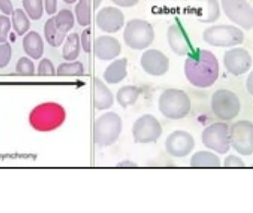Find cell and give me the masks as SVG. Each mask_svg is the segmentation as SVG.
Returning a JSON list of instances; mask_svg holds the SVG:
<instances>
[{
    "instance_id": "cell-45",
    "label": "cell",
    "mask_w": 253,
    "mask_h": 213,
    "mask_svg": "<svg viewBox=\"0 0 253 213\" xmlns=\"http://www.w3.org/2000/svg\"></svg>"
},
{
    "instance_id": "cell-38",
    "label": "cell",
    "mask_w": 253,
    "mask_h": 213,
    "mask_svg": "<svg viewBox=\"0 0 253 213\" xmlns=\"http://www.w3.org/2000/svg\"><path fill=\"white\" fill-rule=\"evenodd\" d=\"M0 10L6 15L13 13V4L10 0H0Z\"/></svg>"
},
{
    "instance_id": "cell-10",
    "label": "cell",
    "mask_w": 253,
    "mask_h": 213,
    "mask_svg": "<svg viewBox=\"0 0 253 213\" xmlns=\"http://www.w3.org/2000/svg\"><path fill=\"white\" fill-rule=\"evenodd\" d=\"M163 132L162 125L153 115L145 114L134 122L132 132L134 141L138 144H150L158 141Z\"/></svg>"
},
{
    "instance_id": "cell-16",
    "label": "cell",
    "mask_w": 253,
    "mask_h": 213,
    "mask_svg": "<svg viewBox=\"0 0 253 213\" xmlns=\"http://www.w3.org/2000/svg\"><path fill=\"white\" fill-rule=\"evenodd\" d=\"M167 40L172 51L178 56H187L193 50L190 37L181 24L169 25L167 31Z\"/></svg>"
},
{
    "instance_id": "cell-36",
    "label": "cell",
    "mask_w": 253,
    "mask_h": 213,
    "mask_svg": "<svg viewBox=\"0 0 253 213\" xmlns=\"http://www.w3.org/2000/svg\"><path fill=\"white\" fill-rule=\"evenodd\" d=\"M225 168H245V164L241 158L233 155L226 157L224 162Z\"/></svg>"
},
{
    "instance_id": "cell-20",
    "label": "cell",
    "mask_w": 253,
    "mask_h": 213,
    "mask_svg": "<svg viewBox=\"0 0 253 213\" xmlns=\"http://www.w3.org/2000/svg\"><path fill=\"white\" fill-rule=\"evenodd\" d=\"M199 4L198 20L202 23H213L221 16V8L218 0H197Z\"/></svg>"
},
{
    "instance_id": "cell-2",
    "label": "cell",
    "mask_w": 253,
    "mask_h": 213,
    "mask_svg": "<svg viewBox=\"0 0 253 213\" xmlns=\"http://www.w3.org/2000/svg\"><path fill=\"white\" fill-rule=\"evenodd\" d=\"M65 108L55 102H46L34 108L30 114L29 121L33 128L41 132L54 130L65 122Z\"/></svg>"
},
{
    "instance_id": "cell-8",
    "label": "cell",
    "mask_w": 253,
    "mask_h": 213,
    "mask_svg": "<svg viewBox=\"0 0 253 213\" xmlns=\"http://www.w3.org/2000/svg\"><path fill=\"white\" fill-rule=\"evenodd\" d=\"M202 142L207 148L221 155L230 150V129L227 124L216 122L205 128L202 132Z\"/></svg>"
},
{
    "instance_id": "cell-33",
    "label": "cell",
    "mask_w": 253,
    "mask_h": 213,
    "mask_svg": "<svg viewBox=\"0 0 253 213\" xmlns=\"http://www.w3.org/2000/svg\"><path fill=\"white\" fill-rule=\"evenodd\" d=\"M12 50L8 43L0 44V68L8 65L11 58Z\"/></svg>"
},
{
    "instance_id": "cell-9",
    "label": "cell",
    "mask_w": 253,
    "mask_h": 213,
    "mask_svg": "<svg viewBox=\"0 0 253 213\" xmlns=\"http://www.w3.org/2000/svg\"><path fill=\"white\" fill-rule=\"evenodd\" d=\"M227 17L245 31L253 29V7L247 0H221Z\"/></svg>"
},
{
    "instance_id": "cell-29",
    "label": "cell",
    "mask_w": 253,
    "mask_h": 213,
    "mask_svg": "<svg viewBox=\"0 0 253 213\" xmlns=\"http://www.w3.org/2000/svg\"><path fill=\"white\" fill-rule=\"evenodd\" d=\"M12 23L15 32L18 36H23L31 27L28 16L24 13L22 9H16L12 13Z\"/></svg>"
},
{
    "instance_id": "cell-17",
    "label": "cell",
    "mask_w": 253,
    "mask_h": 213,
    "mask_svg": "<svg viewBox=\"0 0 253 213\" xmlns=\"http://www.w3.org/2000/svg\"><path fill=\"white\" fill-rule=\"evenodd\" d=\"M121 52L120 41L111 36H99L93 44V53L99 60H113L118 57Z\"/></svg>"
},
{
    "instance_id": "cell-23",
    "label": "cell",
    "mask_w": 253,
    "mask_h": 213,
    "mask_svg": "<svg viewBox=\"0 0 253 213\" xmlns=\"http://www.w3.org/2000/svg\"><path fill=\"white\" fill-rule=\"evenodd\" d=\"M192 168H220L221 161L219 158L208 151H199L195 153L190 159Z\"/></svg>"
},
{
    "instance_id": "cell-13",
    "label": "cell",
    "mask_w": 253,
    "mask_h": 213,
    "mask_svg": "<svg viewBox=\"0 0 253 213\" xmlns=\"http://www.w3.org/2000/svg\"><path fill=\"white\" fill-rule=\"evenodd\" d=\"M224 65L230 74L236 77L243 75L252 67V56L242 47L230 49L224 53Z\"/></svg>"
},
{
    "instance_id": "cell-26",
    "label": "cell",
    "mask_w": 253,
    "mask_h": 213,
    "mask_svg": "<svg viewBox=\"0 0 253 213\" xmlns=\"http://www.w3.org/2000/svg\"><path fill=\"white\" fill-rule=\"evenodd\" d=\"M75 13L79 25L89 26L91 23V0H79L75 7Z\"/></svg>"
},
{
    "instance_id": "cell-5",
    "label": "cell",
    "mask_w": 253,
    "mask_h": 213,
    "mask_svg": "<svg viewBox=\"0 0 253 213\" xmlns=\"http://www.w3.org/2000/svg\"><path fill=\"white\" fill-rule=\"evenodd\" d=\"M123 39L125 43L132 50H144L153 44L155 31L153 25L142 19H132L126 22Z\"/></svg>"
},
{
    "instance_id": "cell-43",
    "label": "cell",
    "mask_w": 253,
    "mask_h": 213,
    "mask_svg": "<svg viewBox=\"0 0 253 213\" xmlns=\"http://www.w3.org/2000/svg\"><path fill=\"white\" fill-rule=\"evenodd\" d=\"M77 1V0H63L64 2L68 4H74V3H75Z\"/></svg>"
},
{
    "instance_id": "cell-41",
    "label": "cell",
    "mask_w": 253,
    "mask_h": 213,
    "mask_svg": "<svg viewBox=\"0 0 253 213\" xmlns=\"http://www.w3.org/2000/svg\"><path fill=\"white\" fill-rule=\"evenodd\" d=\"M117 168H137L138 165L129 160H125L117 164Z\"/></svg>"
},
{
    "instance_id": "cell-21",
    "label": "cell",
    "mask_w": 253,
    "mask_h": 213,
    "mask_svg": "<svg viewBox=\"0 0 253 213\" xmlns=\"http://www.w3.org/2000/svg\"><path fill=\"white\" fill-rule=\"evenodd\" d=\"M22 46L25 53L36 60L40 59L44 53V42L36 31H31L25 36Z\"/></svg>"
},
{
    "instance_id": "cell-4",
    "label": "cell",
    "mask_w": 253,
    "mask_h": 213,
    "mask_svg": "<svg viewBox=\"0 0 253 213\" xmlns=\"http://www.w3.org/2000/svg\"><path fill=\"white\" fill-rule=\"evenodd\" d=\"M123 130L120 115L108 112L101 115L93 125V141L100 147H108L117 142Z\"/></svg>"
},
{
    "instance_id": "cell-30",
    "label": "cell",
    "mask_w": 253,
    "mask_h": 213,
    "mask_svg": "<svg viewBox=\"0 0 253 213\" xmlns=\"http://www.w3.org/2000/svg\"><path fill=\"white\" fill-rule=\"evenodd\" d=\"M22 4L28 16L33 20H39L43 15L42 0H22Z\"/></svg>"
},
{
    "instance_id": "cell-6",
    "label": "cell",
    "mask_w": 253,
    "mask_h": 213,
    "mask_svg": "<svg viewBox=\"0 0 253 213\" xmlns=\"http://www.w3.org/2000/svg\"><path fill=\"white\" fill-rule=\"evenodd\" d=\"M202 38L210 45L230 47L242 44L245 41V34L234 25H215L204 31Z\"/></svg>"
},
{
    "instance_id": "cell-35",
    "label": "cell",
    "mask_w": 253,
    "mask_h": 213,
    "mask_svg": "<svg viewBox=\"0 0 253 213\" xmlns=\"http://www.w3.org/2000/svg\"><path fill=\"white\" fill-rule=\"evenodd\" d=\"M92 32L90 28H85L83 31L80 38L82 48L86 53H90L91 51Z\"/></svg>"
},
{
    "instance_id": "cell-19",
    "label": "cell",
    "mask_w": 253,
    "mask_h": 213,
    "mask_svg": "<svg viewBox=\"0 0 253 213\" xmlns=\"http://www.w3.org/2000/svg\"><path fill=\"white\" fill-rule=\"evenodd\" d=\"M127 63L126 58L114 60L110 64L103 74V78L108 84H119L127 76Z\"/></svg>"
},
{
    "instance_id": "cell-25",
    "label": "cell",
    "mask_w": 253,
    "mask_h": 213,
    "mask_svg": "<svg viewBox=\"0 0 253 213\" xmlns=\"http://www.w3.org/2000/svg\"><path fill=\"white\" fill-rule=\"evenodd\" d=\"M141 94V90L135 85L122 87L117 93V101L120 106L126 107L133 105Z\"/></svg>"
},
{
    "instance_id": "cell-39",
    "label": "cell",
    "mask_w": 253,
    "mask_h": 213,
    "mask_svg": "<svg viewBox=\"0 0 253 213\" xmlns=\"http://www.w3.org/2000/svg\"><path fill=\"white\" fill-rule=\"evenodd\" d=\"M116 5L121 7H132L136 5L140 0H111Z\"/></svg>"
},
{
    "instance_id": "cell-27",
    "label": "cell",
    "mask_w": 253,
    "mask_h": 213,
    "mask_svg": "<svg viewBox=\"0 0 253 213\" xmlns=\"http://www.w3.org/2000/svg\"><path fill=\"white\" fill-rule=\"evenodd\" d=\"M55 23L58 29L67 34L75 25V17L74 13L68 9H62L55 16Z\"/></svg>"
},
{
    "instance_id": "cell-37",
    "label": "cell",
    "mask_w": 253,
    "mask_h": 213,
    "mask_svg": "<svg viewBox=\"0 0 253 213\" xmlns=\"http://www.w3.org/2000/svg\"><path fill=\"white\" fill-rule=\"evenodd\" d=\"M45 10L48 15H53L57 11V0H44Z\"/></svg>"
},
{
    "instance_id": "cell-42",
    "label": "cell",
    "mask_w": 253,
    "mask_h": 213,
    "mask_svg": "<svg viewBox=\"0 0 253 213\" xmlns=\"http://www.w3.org/2000/svg\"><path fill=\"white\" fill-rule=\"evenodd\" d=\"M102 1L103 0H93V7H94L95 10H96L100 6Z\"/></svg>"
},
{
    "instance_id": "cell-31",
    "label": "cell",
    "mask_w": 253,
    "mask_h": 213,
    "mask_svg": "<svg viewBox=\"0 0 253 213\" xmlns=\"http://www.w3.org/2000/svg\"><path fill=\"white\" fill-rule=\"evenodd\" d=\"M16 71L21 75H34L35 73L34 62L28 58H20L16 64Z\"/></svg>"
},
{
    "instance_id": "cell-7",
    "label": "cell",
    "mask_w": 253,
    "mask_h": 213,
    "mask_svg": "<svg viewBox=\"0 0 253 213\" xmlns=\"http://www.w3.org/2000/svg\"><path fill=\"white\" fill-rule=\"evenodd\" d=\"M212 113L223 121H230L239 116L241 103L236 93L227 89H220L213 93L211 99Z\"/></svg>"
},
{
    "instance_id": "cell-11",
    "label": "cell",
    "mask_w": 253,
    "mask_h": 213,
    "mask_svg": "<svg viewBox=\"0 0 253 213\" xmlns=\"http://www.w3.org/2000/svg\"><path fill=\"white\" fill-rule=\"evenodd\" d=\"M230 144L242 156L253 153V123L242 120L232 125L230 130Z\"/></svg>"
},
{
    "instance_id": "cell-12",
    "label": "cell",
    "mask_w": 253,
    "mask_h": 213,
    "mask_svg": "<svg viewBox=\"0 0 253 213\" xmlns=\"http://www.w3.org/2000/svg\"><path fill=\"white\" fill-rule=\"evenodd\" d=\"M195 144V139L191 134L187 131L175 130L167 138L165 149L172 157L184 158L192 153Z\"/></svg>"
},
{
    "instance_id": "cell-18",
    "label": "cell",
    "mask_w": 253,
    "mask_h": 213,
    "mask_svg": "<svg viewBox=\"0 0 253 213\" xmlns=\"http://www.w3.org/2000/svg\"><path fill=\"white\" fill-rule=\"evenodd\" d=\"M93 106L96 110H108L114 105V93L98 77L93 78Z\"/></svg>"
},
{
    "instance_id": "cell-14",
    "label": "cell",
    "mask_w": 253,
    "mask_h": 213,
    "mask_svg": "<svg viewBox=\"0 0 253 213\" xmlns=\"http://www.w3.org/2000/svg\"><path fill=\"white\" fill-rule=\"evenodd\" d=\"M98 28L108 34L119 32L126 22L124 13L118 7L106 6L99 10L96 17Z\"/></svg>"
},
{
    "instance_id": "cell-34",
    "label": "cell",
    "mask_w": 253,
    "mask_h": 213,
    "mask_svg": "<svg viewBox=\"0 0 253 213\" xmlns=\"http://www.w3.org/2000/svg\"><path fill=\"white\" fill-rule=\"evenodd\" d=\"M10 21L7 16L1 15L0 16V43H5L7 42V36L10 29Z\"/></svg>"
},
{
    "instance_id": "cell-1",
    "label": "cell",
    "mask_w": 253,
    "mask_h": 213,
    "mask_svg": "<svg viewBox=\"0 0 253 213\" xmlns=\"http://www.w3.org/2000/svg\"><path fill=\"white\" fill-rule=\"evenodd\" d=\"M184 74L189 83L195 87H211L219 77L218 59L210 50L193 49L184 62Z\"/></svg>"
},
{
    "instance_id": "cell-15",
    "label": "cell",
    "mask_w": 253,
    "mask_h": 213,
    "mask_svg": "<svg viewBox=\"0 0 253 213\" xmlns=\"http://www.w3.org/2000/svg\"><path fill=\"white\" fill-rule=\"evenodd\" d=\"M141 66L144 72L153 77H162L169 69V59L157 49H148L141 55Z\"/></svg>"
},
{
    "instance_id": "cell-40",
    "label": "cell",
    "mask_w": 253,
    "mask_h": 213,
    "mask_svg": "<svg viewBox=\"0 0 253 213\" xmlns=\"http://www.w3.org/2000/svg\"><path fill=\"white\" fill-rule=\"evenodd\" d=\"M246 87L250 94L253 96V70L247 79Z\"/></svg>"
},
{
    "instance_id": "cell-24",
    "label": "cell",
    "mask_w": 253,
    "mask_h": 213,
    "mask_svg": "<svg viewBox=\"0 0 253 213\" xmlns=\"http://www.w3.org/2000/svg\"><path fill=\"white\" fill-rule=\"evenodd\" d=\"M44 35L46 41L51 47H58L63 43L67 34L58 29L55 23V16H53L44 24Z\"/></svg>"
},
{
    "instance_id": "cell-28",
    "label": "cell",
    "mask_w": 253,
    "mask_h": 213,
    "mask_svg": "<svg viewBox=\"0 0 253 213\" xmlns=\"http://www.w3.org/2000/svg\"><path fill=\"white\" fill-rule=\"evenodd\" d=\"M84 73V65L80 61L63 62L56 70V74L60 77H80Z\"/></svg>"
},
{
    "instance_id": "cell-44",
    "label": "cell",
    "mask_w": 253,
    "mask_h": 213,
    "mask_svg": "<svg viewBox=\"0 0 253 213\" xmlns=\"http://www.w3.org/2000/svg\"><path fill=\"white\" fill-rule=\"evenodd\" d=\"M154 1H187V0H154Z\"/></svg>"
},
{
    "instance_id": "cell-32",
    "label": "cell",
    "mask_w": 253,
    "mask_h": 213,
    "mask_svg": "<svg viewBox=\"0 0 253 213\" xmlns=\"http://www.w3.org/2000/svg\"><path fill=\"white\" fill-rule=\"evenodd\" d=\"M37 73L40 76H54L56 74V70L51 61L44 58L40 61Z\"/></svg>"
},
{
    "instance_id": "cell-3",
    "label": "cell",
    "mask_w": 253,
    "mask_h": 213,
    "mask_svg": "<svg viewBox=\"0 0 253 213\" xmlns=\"http://www.w3.org/2000/svg\"><path fill=\"white\" fill-rule=\"evenodd\" d=\"M159 109L167 119L179 120L185 118L190 113L191 100L184 90L167 89L159 96Z\"/></svg>"
},
{
    "instance_id": "cell-22",
    "label": "cell",
    "mask_w": 253,
    "mask_h": 213,
    "mask_svg": "<svg viewBox=\"0 0 253 213\" xmlns=\"http://www.w3.org/2000/svg\"><path fill=\"white\" fill-rule=\"evenodd\" d=\"M81 51V41L77 33H72L67 37L62 47V57L68 62H73L78 59Z\"/></svg>"
}]
</instances>
